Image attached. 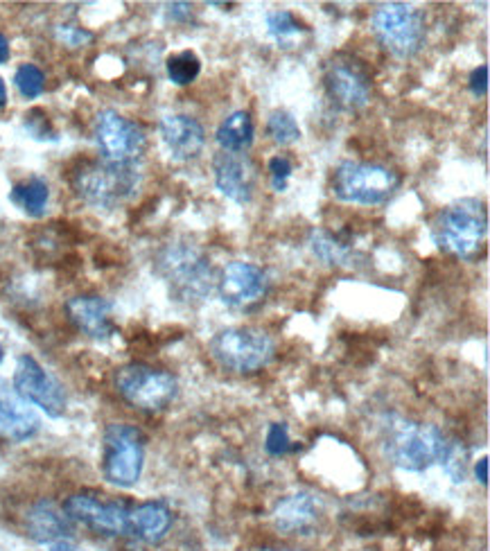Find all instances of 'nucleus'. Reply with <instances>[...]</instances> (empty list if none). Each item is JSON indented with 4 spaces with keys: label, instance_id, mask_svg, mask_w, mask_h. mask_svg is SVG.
I'll return each mask as SVG.
<instances>
[{
    "label": "nucleus",
    "instance_id": "a878e982",
    "mask_svg": "<svg viewBox=\"0 0 490 551\" xmlns=\"http://www.w3.org/2000/svg\"><path fill=\"white\" fill-rule=\"evenodd\" d=\"M267 131H269L271 140L276 145H292L301 138V129H298L294 116H289L287 111H274L267 120Z\"/></svg>",
    "mask_w": 490,
    "mask_h": 551
},
{
    "label": "nucleus",
    "instance_id": "473e14b6",
    "mask_svg": "<svg viewBox=\"0 0 490 551\" xmlns=\"http://www.w3.org/2000/svg\"><path fill=\"white\" fill-rule=\"evenodd\" d=\"M470 90H473L475 98H484L488 93V66L475 68L473 75H470Z\"/></svg>",
    "mask_w": 490,
    "mask_h": 551
},
{
    "label": "nucleus",
    "instance_id": "c756f323",
    "mask_svg": "<svg viewBox=\"0 0 490 551\" xmlns=\"http://www.w3.org/2000/svg\"><path fill=\"white\" fill-rule=\"evenodd\" d=\"M25 129L30 131L32 138L36 140H54L57 138V134H54L52 125H50V120L45 118L43 111H30L25 116Z\"/></svg>",
    "mask_w": 490,
    "mask_h": 551
},
{
    "label": "nucleus",
    "instance_id": "0eeeda50",
    "mask_svg": "<svg viewBox=\"0 0 490 551\" xmlns=\"http://www.w3.org/2000/svg\"><path fill=\"white\" fill-rule=\"evenodd\" d=\"M143 463V434L125 423L108 425L104 432V477L120 489H129L140 480Z\"/></svg>",
    "mask_w": 490,
    "mask_h": 551
},
{
    "label": "nucleus",
    "instance_id": "5701e85b",
    "mask_svg": "<svg viewBox=\"0 0 490 551\" xmlns=\"http://www.w3.org/2000/svg\"><path fill=\"white\" fill-rule=\"evenodd\" d=\"M9 197L23 213H27L30 217H41L45 213V206H48V184L39 176H32V179L18 184Z\"/></svg>",
    "mask_w": 490,
    "mask_h": 551
},
{
    "label": "nucleus",
    "instance_id": "2f4dec72",
    "mask_svg": "<svg viewBox=\"0 0 490 551\" xmlns=\"http://www.w3.org/2000/svg\"><path fill=\"white\" fill-rule=\"evenodd\" d=\"M57 36L63 41V43L71 45V48H77V45H81V43H86V41L93 39L90 32H84L81 27H72V25H59Z\"/></svg>",
    "mask_w": 490,
    "mask_h": 551
},
{
    "label": "nucleus",
    "instance_id": "f704fd0d",
    "mask_svg": "<svg viewBox=\"0 0 490 551\" xmlns=\"http://www.w3.org/2000/svg\"><path fill=\"white\" fill-rule=\"evenodd\" d=\"M475 472H477V480L482 481L484 486L488 484V459L484 457V459H479V463H477V468H475Z\"/></svg>",
    "mask_w": 490,
    "mask_h": 551
},
{
    "label": "nucleus",
    "instance_id": "a211bd4d",
    "mask_svg": "<svg viewBox=\"0 0 490 551\" xmlns=\"http://www.w3.org/2000/svg\"><path fill=\"white\" fill-rule=\"evenodd\" d=\"M321 516L319 499L312 493H294L280 499L274 508V525L283 534H306Z\"/></svg>",
    "mask_w": 490,
    "mask_h": 551
},
{
    "label": "nucleus",
    "instance_id": "bb28decb",
    "mask_svg": "<svg viewBox=\"0 0 490 551\" xmlns=\"http://www.w3.org/2000/svg\"><path fill=\"white\" fill-rule=\"evenodd\" d=\"M14 81H16V89L21 90V95H25V98L30 100L39 98V95L43 93L45 77L34 63H23L16 71V75H14Z\"/></svg>",
    "mask_w": 490,
    "mask_h": 551
},
{
    "label": "nucleus",
    "instance_id": "4468645a",
    "mask_svg": "<svg viewBox=\"0 0 490 551\" xmlns=\"http://www.w3.org/2000/svg\"><path fill=\"white\" fill-rule=\"evenodd\" d=\"M212 172H215L217 188L224 197L235 204L251 202L258 181V172L251 158L244 157V154L221 152L212 161Z\"/></svg>",
    "mask_w": 490,
    "mask_h": 551
},
{
    "label": "nucleus",
    "instance_id": "7c9ffc66",
    "mask_svg": "<svg viewBox=\"0 0 490 551\" xmlns=\"http://www.w3.org/2000/svg\"><path fill=\"white\" fill-rule=\"evenodd\" d=\"M292 161L287 157H274L269 161V175H271V188L276 193H283L287 188V179L292 176Z\"/></svg>",
    "mask_w": 490,
    "mask_h": 551
},
{
    "label": "nucleus",
    "instance_id": "72a5a7b5",
    "mask_svg": "<svg viewBox=\"0 0 490 551\" xmlns=\"http://www.w3.org/2000/svg\"><path fill=\"white\" fill-rule=\"evenodd\" d=\"M190 14H193V7H190L188 3H174L170 5V16L174 18H190Z\"/></svg>",
    "mask_w": 490,
    "mask_h": 551
},
{
    "label": "nucleus",
    "instance_id": "7ed1b4c3",
    "mask_svg": "<svg viewBox=\"0 0 490 551\" xmlns=\"http://www.w3.org/2000/svg\"><path fill=\"white\" fill-rule=\"evenodd\" d=\"M158 271L181 300H203L215 287L211 261L193 244H170L158 256Z\"/></svg>",
    "mask_w": 490,
    "mask_h": 551
},
{
    "label": "nucleus",
    "instance_id": "cd10ccee",
    "mask_svg": "<svg viewBox=\"0 0 490 551\" xmlns=\"http://www.w3.org/2000/svg\"><path fill=\"white\" fill-rule=\"evenodd\" d=\"M312 249L325 262H342L348 256V249L325 233H312Z\"/></svg>",
    "mask_w": 490,
    "mask_h": 551
},
{
    "label": "nucleus",
    "instance_id": "ddd939ff",
    "mask_svg": "<svg viewBox=\"0 0 490 551\" xmlns=\"http://www.w3.org/2000/svg\"><path fill=\"white\" fill-rule=\"evenodd\" d=\"M325 89L333 102L346 111L366 107L371 98V80L360 63L351 59H335L325 68Z\"/></svg>",
    "mask_w": 490,
    "mask_h": 551
},
{
    "label": "nucleus",
    "instance_id": "f8f14e48",
    "mask_svg": "<svg viewBox=\"0 0 490 551\" xmlns=\"http://www.w3.org/2000/svg\"><path fill=\"white\" fill-rule=\"evenodd\" d=\"M14 391L25 403L36 404L50 418H59L66 412V394L57 377L50 375L30 355L18 357L16 371H14Z\"/></svg>",
    "mask_w": 490,
    "mask_h": 551
},
{
    "label": "nucleus",
    "instance_id": "423d86ee",
    "mask_svg": "<svg viewBox=\"0 0 490 551\" xmlns=\"http://www.w3.org/2000/svg\"><path fill=\"white\" fill-rule=\"evenodd\" d=\"M211 355L220 366L235 373H253L274 357V341L260 328L242 326L220 330L211 339Z\"/></svg>",
    "mask_w": 490,
    "mask_h": 551
},
{
    "label": "nucleus",
    "instance_id": "412c9836",
    "mask_svg": "<svg viewBox=\"0 0 490 551\" xmlns=\"http://www.w3.org/2000/svg\"><path fill=\"white\" fill-rule=\"evenodd\" d=\"M172 527V513L163 502H145L131 507L129 531L127 536L143 540V543H161Z\"/></svg>",
    "mask_w": 490,
    "mask_h": 551
},
{
    "label": "nucleus",
    "instance_id": "dca6fc26",
    "mask_svg": "<svg viewBox=\"0 0 490 551\" xmlns=\"http://www.w3.org/2000/svg\"><path fill=\"white\" fill-rule=\"evenodd\" d=\"M158 131H161L163 145L174 161H193L206 145L203 127L193 116H184V113L163 116Z\"/></svg>",
    "mask_w": 490,
    "mask_h": 551
},
{
    "label": "nucleus",
    "instance_id": "b1692460",
    "mask_svg": "<svg viewBox=\"0 0 490 551\" xmlns=\"http://www.w3.org/2000/svg\"><path fill=\"white\" fill-rule=\"evenodd\" d=\"M267 32L274 36L276 43H280L283 48H292L294 41L301 39L307 27L287 9H274V12L267 14Z\"/></svg>",
    "mask_w": 490,
    "mask_h": 551
},
{
    "label": "nucleus",
    "instance_id": "6ab92c4d",
    "mask_svg": "<svg viewBox=\"0 0 490 551\" xmlns=\"http://www.w3.org/2000/svg\"><path fill=\"white\" fill-rule=\"evenodd\" d=\"M66 309L71 321L93 339H104L113 332L111 303L102 296H72Z\"/></svg>",
    "mask_w": 490,
    "mask_h": 551
},
{
    "label": "nucleus",
    "instance_id": "20e7f679",
    "mask_svg": "<svg viewBox=\"0 0 490 551\" xmlns=\"http://www.w3.org/2000/svg\"><path fill=\"white\" fill-rule=\"evenodd\" d=\"M400 185L396 172L380 163L344 161L335 170L333 193L346 204L378 206L389 202Z\"/></svg>",
    "mask_w": 490,
    "mask_h": 551
},
{
    "label": "nucleus",
    "instance_id": "e433bc0d",
    "mask_svg": "<svg viewBox=\"0 0 490 551\" xmlns=\"http://www.w3.org/2000/svg\"><path fill=\"white\" fill-rule=\"evenodd\" d=\"M9 59V43L3 34H0V63H5Z\"/></svg>",
    "mask_w": 490,
    "mask_h": 551
},
{
    "label": "nucleus",
    "instance_id": "4be33fe9",
    "mask_svg": "<svg viewBox=\"0 0 490 551\" xmlns=\"http://www.w3.org/2000/svg\"><path fill=\"white\" fill-rule=\"evenodd\" d=\"M253 120L247 111H235L226 118L217 129L215 138L221 152L229 154H244L253 145Z\"/></svg>",
    "mask_w": 490,
    "mask_h": 551
},
{
    "label": "nucleus",
    "instance_id": "9b49d317",
    "mask_svg": "<svg viewBox=\"0 0 490 551\" xmlns=\"http://www.w3.org/2000/svg\"><path fill=\"white\" fill-rule=\"evenodd\" d=\"M131 507L120 499H104L93 493L71 495L63 504V513L72 522L89 527L102 536H127Z\"/></svg>",
    "mask_w": 490,
    "mask_h": 551
},
{
    "label": "nucleus",
    "instance_id": "58836bf2",
    "mask_svg": "<svg viewBox=\"0 0 490 551\" xmlns=\"http://www.w3.org/2000/svg\"><path fill=\"white\" fill-rule=\"evenodd\" d=\"M3 357H5V348H3V344H0V362H3Z\"/></svg>",
    "mask_w": 490,
    "mask_h": 551
},
{
    "label": "nucleus",
    "instance_id": "aec40b11",
    "mask_svg": "<svg viewBox=\"0 0 490 551\" xmlns=\"http://www.w3.org/2000/svg\"><path fill=\"white\" fill-rule=\"evenodd\" d=\"M71 518L63 511H59L52 502H39L32 507V511L27 513V534L30 538H34L36 543H59V540H66L72 536V525Z\"/></svg>",
    "mask_w": 490,
    "mask_h": 551
},
{
    "label": "nucleus",
    "instance_id": "f257e3e1",
    "mask_svg": "<svg viewBox=\"0 0 490 551\" xmlns=\"http://www.w3.org/2000/svg\"><path fill=\"white\" fill-rule=\"evenodd\" d=\"M384 448H387L389 459L398 468L410 472H423L434 463L443 461L448 443L434 425H420V423L396 418L387 425Z\"/></svg>",
    "mask_w": 490,
    "mask_h": 551
},
{
    "label": "nucleus",
    "instance_id": "f3484780",
    "mask_svg": "<svg viewBox=\"0 0 490 551\" xmlns=\"http://www.w3.org/2000/svg\"><path fill=\"white\" fill-rule=\"evenodd\" d=\"M39 416L5 380H0V434L12 441H27L39 432Z\"/></svg>",
    "mask_w": 490,
    "mask_h": 551
},
{
    "label": "nucleus",
    "instance_id": "ea45409f",
    "mask_svg": "<svg viewBox=\"0 0 490 551\" xmlns=\"http://www.w3.org/2000/svg\"><path fill=\"white\" fill-rule=\"evenodd\" d=\"M258 551H292V549H258Z\"/></svg>",
    "mask_w": 490,
    "mask_h": 551
},
{
    "label": "nucleus",
    "instance_id": "6e6552de",
    "mask_svg": "<svg viewBox=\"0 0 490 551\" xmlns=\"http://www.w3.org/2000/svg\"><path fill=\"white\" fill-rule=\"evenodd\" d=\"M373 32L393 57L410 59L423 45L425 23L411 5L389 3L373 14Z\"/></svg>",
    "mask_w": 490,
    "mask_h": 551
},
{
    "label": "nucleus",
    "instance_id": "9d476101",
    "mask_svg": "<svg viewBox=\"0 0 490 551\" xmlns=\"http://www.w3.org/2000/svg\"><path fill=\"white\" fill-rule=\"evenodd\" d=\"M95 140L102 161L107 163H136L145 149L143 129L113 109L99 111L95 120Z\"/></svg>",
    "mask_w": 490,
    "mask_h": 551
},
{
    "label": "nucleus",
    "instance_id": "4c0bfd02",
    "mask_svg": "<svg viewBox=\"0 0 490 551\" xmlns=\"http://www.w3.org/2000/svg\"><path fill=\"white\" fill-rule=\"evenodd\" d=\"M5 102H7V89H5V81L0 77V107H5Z\"/></svg>",
    "mask_w": 490,
    "mask_h": 551
},
{
    "label": "nucleus",
    "instance_id": "c9c22d12",
    "mask_svg": "<svg viewBox=\"0 0 490 551\" xmlns=\"http://www.w3.org/2000/svg\"><path fill=\"white\" fill-rule=\"evenodd\" d=\"M45 551H81V549L75 547L72 543H68V540H59V543H52Z\"/></svg>",
    "mask_w": 490,
    "mask_h": 551
},
{
    "label": "nucleus",
    "instance_id": "c85d7f7f",
    "mask_svg": "<svg viewBox=\"0 0 490 551\" xmlns=\"http://www.w3.org/2000/svg\"><path fill=\"white\" fill-rule=\"evenodd\" d=\"M267 452L274 454V457H280V454H287L289 448H292V441H289V432L285 423H274L267 432V443H265Z\"/></svg>",
    "mask_w": 490,
    "mask_h": 551
},
{
    "label": "nucleus",
    "instance_id": "39448f33",
    "mask_svg": "<svg viewBox=\"0 0 490 551\" xmlns=\"http://www.w3.org/2000/svg\"><path fill=\"white\" fill-rule=\"evenodd\" d=\"M136 163H90L77 170L72 185L86 204L98 208H113L129 199L138 185Z\"/></svg>",
    "mask_w": 490,
    "mask_h": 551
},
{
    "label": "nucleus",
    "instance_id": "1a4fd4ad",
    "mask_svg": "<svg viewBox=\"0 0 490 551\" xmlns=\"http://www.w3.org/2000/svg\"><path fill=\"white\" fill-rule=\"evenodd\" d=\"M116 389L136 409L158 412L174 400L176 380L161 368L127 364L116 373Z\"/></svg>",
    "mask_w": 490,
    "mask_h": 551
},
{
    "label": "nucleus",
    "instance_id": "393cba45",
    "mask_svg": "<svg viewBox=\"0 0 490 551\" xmlns=\"http://www.w3.org/2000/svg\"><path fill=\"white\" fill-rule=\"evenodd\" d=\"M167 77L174 81L176 86H185L190 81L197 80L199 71H202V62L194 52L184 50V52H176L172 57H167Z\"/></svg>",
    "mask_w": 490,
    "mask_h": 551
},
{
    "label": "nucleus",
    "instance_id": "2eb2a0df",
    "mask_svg": "<svg viewBox=\"0 0 490 551\" xmlns=\"http://www.w3.org/2000/svg\"><path fill=\"white\" fill-rule=\"evenodd\" d=\"M217 291L226 305H249L267 291V276L251 262H229L217 282Z\"/></svg>",
    "mask_w": 490,
    "mask_h": 551
},
{
    "label": "nucleus",
    "instance_id": "f03ea898",
    "mask_svg": "<svg viewBox=\"0 0 490 551\" xmlns=\"http://www.w3.org/2000/svg\"><path fill=\"white\" fill-rule=\"evenodd\" d=\"M488 231L486 208L479 199H461L448 206L434 222V242L457 258H473Z\"/></svg>",
    "mask_w": 490,
    "mask_h": 551
}]
</instances>
